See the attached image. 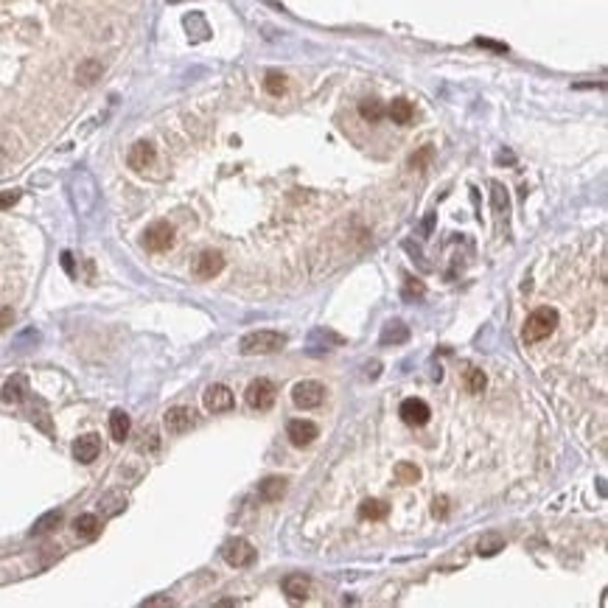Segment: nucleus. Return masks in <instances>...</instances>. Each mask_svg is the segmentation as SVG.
I'll use <instances>...</instances> for the list:
<instances>
[{"label":"nucleus","instance_id":"1","mask_svg":"<svg viewBox=\"0 0 608 608\" xmlns=\"http://www.w3.org/2000/svg\"><path fill=\"white\" fill-rule=\"evenodd\" d=\"M286 342L289 339L281 331H252V334L241 336L239 347L244 356H255V354H278V351H283Z\"/></svg>","mask_w":608,"mask_h":608},{"label":"nucleus","instance_id":"2","mask_svg":"<svg viewBox=\"0 0 608 608\" xmlns=\"http://www.w3.org/2000/svg\"><path fill=\"white\" fill-rule=\"evenodd\" d=\"M555 325H558V312H555L552 306L536 309V312L527 317V323H525V342H527V345H536V342L547 339V336L555 331Z\"/></svg>","mask_w":608,"mask_h":608},{"label":"nucleus","instance_id":"3","mask_svg":"<svg viewBox=\"0 0 608 608\" xmlns=\"http://www.w3.org/2000/svg\"><path fill=\"white\" fill-rule=\"evenodd\" d=\"M325 384L314 381V378H306V381H297L294 389H292V401L300 407V409H317L323 401H325Z\"/></svg>","mask_w":608,"mask_h":608},{"label":"nucleus","instance_id":"4","mask_svg":"<svg viewBox=\"0 0 608 608\" xmlns=\"http://www.w3.org/2000/svg\"><path fill=\"white\" fill-rule=\"evenodd\" d=\"M244 398H247V404H250L252 409L264 412V409H270V407L275 404V398H278V387H275L270 378H255V381L247 387Z\"/></svg>","mask_w":608,"mask_h":608},{"label":"nucleus","instance_id":"5","mask_svg":"<svg viewBox=\"0 0 608 608\" xmlns=\"http://www.w3.org/2000/svg\"><path fill=\"white\" fill-rule=\"evenodd\" d=\"M202 404H205L207 412H227V409H233V404H236L233 389H230L227 384H210V387L205 389V396H202Z\"/></svg>","mask_w":608,"mask_h":608},{"label":"nucleus","instance_id":"6","mask_svg":"<svg viewBox=\"0 0 608 608\" xmlns=\"http://www.w3.org/2000/svg\"><path fill=\"white\" fill-rule=\"evenodd\" d=\"M174 244V227L168 222H154L143 233V247L149 252H165Z\"/></svg>","mask_w":608,"mask_h":608},{"label":"nucleus","instance_id":"7","mask_svg":"<svg viewBox=\"0 0 608 608\" xmlns=\"http://www.w3.org/2000/svg\"><path fill=\"white\" fill-rule=\"evenodd\" d=\"M222 555L230 567H250L255 560V549L247 538H230L225 547H222Z\"/></svg>","mask_w":608,"mask_h":608},{"label":"nucleus","instance_id":"8","mask_svg":"<svg viewBox=\"0 0 608 608\" xmlns=\"http://www.w3.org/2000/svg\"><path fill=\"white\" fill-rule=\"evenodd\" d=\"M222 270H225V258H222L219 250H205V252L196 258V264H194V275L202 278V281L216 278Z\"/></svg>","mask_w":608,"mask_h":608},{"label":"nucleus","instance_id":"9","mask_svg":"<svg viewBox=\"0 0 608 608\" xmlns=\"http://www.w3.org/2000/svg\"><path fill=\"white\" fill-rule=\"evenodd\" d=\"M286 434H289V440H292V446H297V449H303V446H309V443H314V438L320 434V429H317V423H312V420H289V426H286Z\"/></svg>","mask_w":608,"mask_h":608},{"label":"nucleus","instance_id":"10","mask_svg":"<svg viewBox=\"0 0 608 608\" xmlns=\"http://www.w3.org/2000/svg\"><path fill=\"white\" fill-rule=\"evenodd\" d=\"M398 415H401V420H404L407 426H423V423L432 418V409H429V404L420 401V398H407V401L401 404Z\"/></svg>","mask_w":608,"mask_h":608},{"label":"nucleus","instance_id":"11","mask_svg":"<svg viewBox=\"0 0 608 608\" xmlns=\"http://www.w3.org/2000/svg\"><path fill=\"white\" fill-rule=\"evenodd\" d=\"M154 160H157V149L149 141H138L132 149H129V154H126L129 168H135V171H146Z\"/></svg>","mask_w":608,"mask_h":608},{"label":"nucleus","instance_id":"12","mask_svg":"<svg viewBox=\"0 0 608 608\" xmlns=\"http://www.w3.org/2000/svg\"><path fill=\"white\" fill-rule=\"evenodd\" d=\"M101 454V440H99V434H81V438L73 443V457L79 460V463H93L96 457Z\"/></svg>","mask_w":608,"mask_h":608},{"label":"nucleus","instance_id":"13","mask_svg":"<svg viewBox=\"0 0 608 608\" xmlns=\"http://www.w3.org/2000/svg\"><path fill=\"white\" fill-rule=\"evenodd\" d=\"M194 426V412L188 409V407H171L168 412H165V429L171 432V434H183V432H188Z\"/></svg>","mask_w":608,"mask_h":608},{"label":"nucleus","instance_id":"14","mask_svg":"<svg viewBox=\"0 0 608 608\" xmlns=\"http://www.w3.org/2000/svg\"><path fill=\"white\" fill-rule=\"evenodd\" d=\"M312 591V580L306 575H286L283 578V594L289 600H306Z\"/></svg>","mask_w":608,"mask_h":608},{"label":"nucleus","instance_id":"15","mask_svg":"<svg viewBox=\"0 0 608 608\" xmlns=\"http://www.w3.org/2000/svg\"><path fill=\"white\" fill-rule=\"evenodd\" d=\"M101 73H104V65H101L99 59H84V62L76 68V81H79L81 87H90V84H96V81L101 79Z\"/></svg>","mask_w":608,"mask_h":608},{"label":"nucleus","instance_id":"16","mask_svg":"<svg viewBox=\"0 0 608 608\" xmlns=\"http://www.w3.org/2000/svg\"><path fill=\"white\" fill-rule=\"evenodd\" d=\"M26 389H28V381L26 376H12L6 384H3V393H0V398H3L6 404H20L26 398Z\"/></svg>","mask_w":608,"mask_h":608},{"label":"nucleus","instance_id":"17","mask_svg":"<svg viewBox=\"0 0 608 608\" xmlns=\"http://www.w3.org/2000/svg\"><path fill=\"white\" fill-rule=\"evenodd\" d=\"M73 530H76V536L79 538H96L99 533H101V521H99V516H93V513H81L76 521H73Z\"/></svg>","mask_w":608,"mask_h":608},{"label":"nucleus","instance_id":"18","mask_svg":"<svg viewBox=\"0 0 608 608\" xmlns=\"http://www.w3.org/2000/svg\"><path fill=\"white\" fill-rule=\"evenodd\" d=\"M283 494H286V480H283V476H267V480L258 485V496L264 502H281Z\"/></svg>","mask_w":608,"mask_h":608},{"label":"nucleus","instance_id":"19","mask_svg":"<svg viewBox=\"0 0 608 608\" xmlns=\"http://www.w3.org/2000/svg\"><path fill=\"white\" fill-rule=\"evenodd\" d=\"M409 339V328L401 320H389L381 328V345H404Z\"/></svg>","mask_w":608,"mask_h":608},{"label":"nucleus","instance_id":"20","mask_svg":"<svg viewBox=\"0 0 608 608\" xmlns=\"http://www.w3.org/2000/svg\"><path fill=\"white\" fill-rule=\"evenodd\" d=\"M129 429H132V420H129V415L123 409H115L110 415V434L115 443H123L129 438Z\"/></svg>","mask_w":608,"mask_h":608},{"label":"nucleus","instance_id":"21","mask_svg":"<svg viewBox=\"0 0 608 608\" xmlns=\"http://www.w3.org/2000/svg\"><path fill=\"white\" fill-rule=\"evenodd\" d=\"M387 115L393 118V123L407 126V123H412V118H415V107H412V101H407V99H393V104L387 107Z\"/></svg>","mask_w":608,"mask_h":608},{"label":"nucleus","instance_id":"22","mask_svg":"<svg viewBox=\"0 0 608 608\" xmlns=\"http://www.w3.org/2000/svg\"><path fill=\"white\" fill-rule=\"evenodd\" d=\"M387 513H389V505H384L378 499H365L359 505V518H365V521H381V518H387Z\"/></svg>","mask_w":608,"mask_h":608},{"label":"nucleus","instance_id":"23","mask_svg":"<svg viewBox=\"0 0 608 608\" xmlns=\"http://www.w3.org/2000/svg\"><path fill=\"white\" fill-rule=\"evenodd\" d=\"M359 115H362L367 123H378V121L387 115V107H384L378 99H365V101H359Z\"/></svg>","mask_w":608,"mask_h":608},{"label":"nucleus","instance_id":"24","mask_svg":"<svg viewBox=\"0 0 608 608\" xmlns=\"http://www.w3.org/2000/svg\"><path fill=\"white\" fill-rule=\"evenodd\" d=\"M499 549H505V538H502L499 533H485V536L480 538V544H476V552L485 555V558L496 555Z\"/></svg>","mask_w":608,"mask_h":608},{"label":"nucleus","instance_id":"25","mask_svg":"<svg viewBox=\"0 0 608 608\" xmlns=\"http://www.w3.org/2000/svg\"><path fill=\"white\" fill-rule=\"evenodd\" d=\"M286 87H289V81H286V76H283L281 70H270V73L264 76V90H267L270 96H283Z\"/></svg>","mask_w":608,"mask_h":608},{"label":"nucleus","instance_id":"26","mask_svg":"<svg viewBox=\"0 0 608 608\" xmlns=\"http://www.w3.org/2000/svg\"><path fill=\"white\" fill-rule=\"evenodd\" d=\"M491 202H494V213H499V216H505L510 210V196H507V188L502 183L491 185Z\"/></svg>","mask_w":608,"mask_h":608},{"label":"nucleus","instance_id":"27","mask_svg":"<svg viewBox=\"0 0 608 608\" xmlns=\"http://www.w3.org/2000/svg\"><path fill=\"white\" fill-rule=\"evenodd\" d=\"M396 480L401 485H415L420 480V468L415 463H398L396 465Z\"/></svg>","mask_w":608,"mask_h":608},{"label":"nucleus","instance_id":"28","mask_svg":"<svg viewBox=\"0 0 608 608\" xmlns=\"http://www.w3.org/2000/svg\"><path fill=\"white\" fill-rule=\"evenodd\" d=\"M59 525H62V513H59V510H51V513H45V516H42V518L37 521L31 533H34V536H42V533L57 530Z\"/></svg>","mask_w":608,"mask_h":608},{"label":"nucleus","instance_id":"29","mask_svg":"<svg viewBox=\"0 0 608 608\" xmlns=\"http://www.w3.org/2000/svg\"><path fill=\"white\" fill-rule=\"evenodd\" d=\"M432 157H434V149H432V146H420L418 152H412V154H409V168L423 171V168L432 163Z\"/></svg>","mask_w":608,"mask_h":608},{"label":"nucleus","instance_id":"30","mask_svg":"<svg viewBox=\"0 0 608 608\" xmlns=\"http://www.w3.org/2000/svg\"><path fill=\"white\" fill-rule=\"evenodd\" d=\"M465 384H468V393H483L485 389V373L483 370H468Z\"/></svg>","mask_w":608,"mask_h":608},{"label":"nucleus","instance_id":"31","mask_svg":"<svg viewBox=\"0 0 608 608\" xmlns=\"http://www.w3.org/2000/svg\"><path fill=\"white\" fill-rule=\"evenodd\" d=\"M20 202V191H0V210H9Z\"/></svg>","mask_w":608,"mask_h":608},{"label":"nucleus","instance_id":"32","mask_svg":"<svg viewBox=\"0 0 608 608\" xmlns=\"http://www.w3.org/2000/svg\"><path fill=\"white\" fill-rule=\"evenodd\" d=\"M432 513L438 516V518H446V516H449V499H446V496H438V499H434Z\"/></svg>","mask_w":608,"mask_h":608},{"label":"nucleus","instance_id":"33","mask_svg":"<svg viewBox=\"0 0 608 608\" xmlns=\"http://www.w3.org/2000/svg\"><path fill=\"white\" fill-rule=\"evenodd\" d=\"M12 323H14V312H12L9 306H0V331L9 328Z\"/></svg>","mask_w":608,"mask_h":608},{"label":"nucleus","instance_id":"34","mask_svg":"<svg viewBox=\"0 0 608 608\" xmlns=\"http://www.w3.org/2000/svg\"><path fill=\"white\" fill-rule=\"evenodd\" d=\"M476 45H480V48H491V51H496V54H505V51H507V45H502V42H491V39H476Z\"/></svg>","mask_w":608,"mask_h":608},{"label":"nucleus","instance_id":"35","mask_svg":"<svg viewBox=\"0 0 608 608\" xmlns=\"http://www.w3.org/2000/svg\"><path fill=\"white\" fill-rule=\"evenodd\" d=\"M62 267H65L68 275H73V255L70 252H62Z\"/></svg>","mask_w":608,"mask_h":608},{"label":"nucleus","instance_id":"36","mask_svg":"<svg viewBox=\"0 0 608 608\" xmlns=\"http://www.w3.org/2000/svg\"><path fill=\"white\" fill-rule=\"evenodd\" d=\"M143 605H171V600L168 597H154V600H146Z\"/></svg>","mask_w":608,"mask_h":608}]
</instances>
